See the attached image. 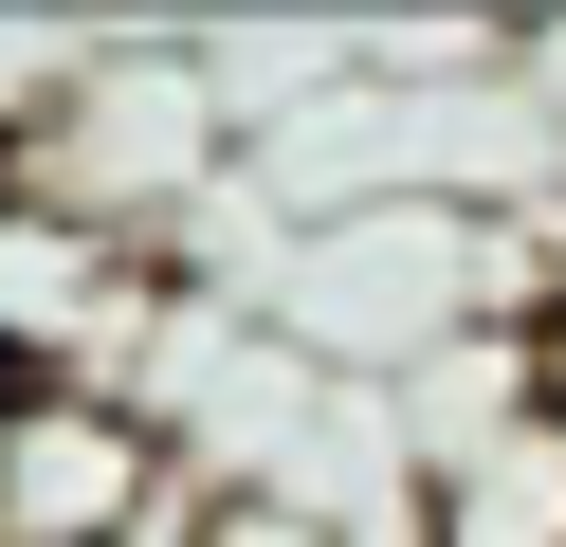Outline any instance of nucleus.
I'll list each match as a JSON object with an SVG mask.
<instances>
[{
  "label": "nucleus",
  "mask_w": 566,
  "mask_h": 547,
  "mask_svg": "<svg viewBox=\"0 0 566 547\" xmlns=\"http://www.w3.org/2000/svg\"><path fill=\"white\" fill-rule=\"evenodd\" d=\"M165 420L128 383H0V547H128L201 529V493H165Z\"/></svg>",
  "instance_id": "f257e3e1"
},
{
  "label": "nucleus",
  "mask_w": 566,
  "mask_h": 547,
  "mask_svg": "<svg viewBox=\"0 0 566 547\" xmlns=\"http://www.w3.org/2000/svg\"><path fill=\"white\" fill-rule=\"evenodd\" d=\"M0 383H19V365H0Z\"/></svg>",
  "instance_id": "f03ea898"
}]
</instances>
